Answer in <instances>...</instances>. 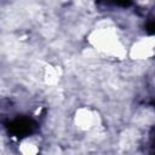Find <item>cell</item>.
Wrapping results in <instances>:
<instances>
[{"label":"cell","instance_id":"6da1fadb","mask_svg":"<svg viewBox=\"0 0 155 155\" xmlns=\"http://www.w3.org/2000/svg\"><path fill=\"white\" fill-rule=\"evenodd\" d=\"M90 40L94 45V47H97L102 52L114 54L117 57H122L125 54V50L122 45L119 42L115 33L111 29L104 28L96 30L92 33Z\"/></svg>","mask_w":155,"mask_h":155},{"label":"cell","instance_id":"7a4b0ae2","mask_svg":"<svg viewBox=\"0 0 155 155\" xmlns=\"http://www.w3.org/2000/svg\"><path fill=\"white\" fill-rule=\"evenodd\" d=\"M75 124L79 128L87 131L93 126V115L90 110L87 109H79L76 111V116H75Z\"/></svg>","mask_w":155,"mask_h":155},{"label":"cell","instance_id":"3957f363","mask_svg":"<svg viewBox=\"0 0 155 155\" xmlns=\"http://www.w3.org/2000/svg\"><path fill=\"white\" fill-rule=\"evenodd\" d=\"M18 149H19V151H21L22 154H24V155H33V154H36V153L39 151L38 145H35L34 143H31V142H29V140L22 142Z\"/></svg>","mask_w":155,"mask_h":155},{"label":"cell","instance_id":"277c9868","mask_svg":"<svg viewBox=\"0 0 155 155\" xmlns=\"http://www.w3.org/2000/svg\"><path fill=\"white\" fill-rule=\"evenodd\" d=\"M45 79H46V82L50 84V85H53L58 81V71L57 69L52 68V67H47L46 70H45Z\"/></svg>","mask_w":155,"mask_h":155}]
</instances>
